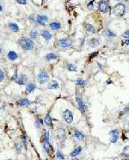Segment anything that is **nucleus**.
Here are the masks:
<instances>
[{
  "instance_id": "nucleus-1",
  "label": "nucleus",
  "mask_w": 129,
  "mask_h": 160,
  "mask_svg": "<svg viewBox=\"0 0 129 160\" xmlns=\"http://www.w3.org/2000/svg\"><path fill=\"white\" fill-rule=\"evenodd\" d=\"M18 44L20 47L25 51H31L34 49V42L32 39L28 38V37H22L18 41Z\"/></svg>"
},
{
  "instance_id": "nucleus-2",
  "label": "nucleus",
  "mask_w": 129,
  "mask_h": 160,
  "mask_svg": "<svg viewBox=\"0 0 129 160\" xmlns=\"http://www.w3.org/2000/svg\"><path fill=\"white\" fill-rule=\"evenodd\" d=\"M113 12L117 17H123L126 12V6L122 3H118L113 8Z\"/></svg>"
},
{
  "instance_id": "nucleus-3",
  "label": "nucleus",
  "mask_w": 129,
  "mask_h": 160,
  "mask_svg": "<svg viewBox=\"0 0 129 160\" xmlns=\"http://www.w3.org/2000/svg\"><path fill=\"white\" fill-rule=\"evenodd\" d=\"M49 77H49L48 72L43 70V71H41V72L38 73V75H37V77H36V79H37V82H38L39 83L44 84V83L49 82Z\"/></svg>"
},
{
  "instance_id": "nucleus-4",
  "label": "nucleus",
  "mask_w": 129,
  "mask_h": 160,
  "mask_svg": "<svg viewBox=\"0 0 129 160\" xmlns=\"http://www.w3.org/2000/svg\"><path fill=\"white\" fill-rule=\"evenodd\" d=\"M98 10L101 11L102 13H108L110 11V7L108 5V3L106 0H101L99 1L98 4Z\"/></svg>"
},
{
  "instance_id": "nucleus-5",
  "label": "nucleus",
  "mask_w": 129,
  "mask_h": 160,
  "mask_svg": "<svg viewBox=\"0 0 129 160\" xmlns=\"http://www.w3.org/2000/svg\"><path fill=\"white\" fill-rule=\"evenodd\" d=\"M63 119L64 120V121L67 124H71L73 122V114L71 110L69 109H65L63 111Z\"/></svg>"
},
{
  "instance_id": "nucleus-6",
  "label": "nucleus",
  "mask_w": 129,
  "mask_h": 160,
  "mask_svg": "<svg viewBox=\"0 0 129 160\" xmlns=\"http://www.w3.org/2000/svg\"><path fill=\"white\" fill-rule=\"evenodd\" d=\"M59 47H62V48H67V47H71L72 46V41L71 39L68 38H62L59 39L58 41Z\"/></svg>"
},
{
  "instance_id": "nucleus-7",
  "label": "nucleus",
  "mask_w": 129,
  "mask_h": 160,
  "mask_svg": "<svg viewBox=\"0 0 129 160\" xmlns=\"http://www.w3.org/2000/svg\"><path fill=\"white\" fill-rule=\"evenodd\" d=\"M49 18L46 15H37L36 18H35V22H36L38 25L41 26H46L47 22H48Z\"/></svg>"
},
{
  "instance_id": "nucleus-8",
  "label": "nucleus",
  "mask_w": 129,
  "mask_h": 160,
  "mask_svg": "<svg viewBox=\"0 0 129 160\" xmlns=\"http://www.w3.org/2000/svg\"><path fill=\"white\" fill-rule=\"evenodd\" d=\"M76 102H77V107H78V109L80 110L81 113H85L86 111V105L84 103V100L81 96H77L76 97Z\"/></svg>"
},
{
  "instance_id": "nucleus-9",
  "label": "nucleus",
  "mask_w": 129,
  "mask_h": 160,
  "mask_svg": "<svg viewBox=\"0 0 129 160\" xmlns=\"http://www.w3.org/2000/svg\"><path fill=\"white\" fill-rule=\"evenodd\" d=\"M27 79H28V77H27V76H26L25 74H23V73H22L21 75H19L18 77H17V78L16 79L15 83H16L18 85H26L27 84Z\"/></svg>"
},
{
  "instance_id": "nucleus-10",
  "label": "nucleus",
  "mask_w": 129,
  "mask_h": 160,
  "mask_svg": "<svg viewBox=\"0 0 129 160\" xmlns=\"http://www.w3.org/2000/svg\"><path fill=\"white\" fill-rule=\"evenodd\" d=\"M110 135V142L111 143H116L119 139V131L117 129H113L109 132Z\"/></svg>"
},
{
  "instance_id": "nucleus-11",
  "label": "nucleus",
  "mask_w": 129,
  "mask_h": 160,
  "mask_svg": "<svg viewBox=\"0 0 129 160\" xmlns=\"http://www.w3.org/2000/svg\"><path fill=\"white\" fill-rule=\"evenodd\" d=\"M16 106L18 108H21V107H28L31 104V102L28 98H21L17 101L16 103Z\"/></svg>"
},
{
  "instance_id": "nucleus-12",
  "label": "nucleus",
  "mask_w": 129,
  "mask_h": 160,
  "mask_svg": "<svg viewBox=\"0 0 129 160\" xmlns=\"http://www.w3.org/2000/svg\"><path fill=\"white\" fill-rule=\"evenodd\" d=\"M41 37H42V38L44 39L46 41H47V42L50 41L52 40V38H53V34H52V33L49 32V31L47 30V29L41 30Z\"/></svg>"
},
{
  "instance_id": "nucleus-13",
  "label": "nucleus",
  "mask_w": 129,
  "mask_h": 160,
  "mask_svg": "<svg viewBox=\"0 0 129 160\" xmlns=\"http://www.w3.org/2000/svg\"><path fill=\"white\" fill-rule=\"evenodd\" d=\"M35 90H36V85H35L34 83H28L26 84L25 94L29 95L31 94V93H33Z\"/></svg>"
},
{
  "instance_id": "nucleus-14",
  "label": "nucleus",
  "mask_w": 129,
  "mask_h": 160,
  "mask_svg": "<svg viewBox=\"0 0 129 160\" xmlns=\"http://www.w3.org/2000/svg\"><path fill=\"white\" fill-rule=\"evenodd\" d=\"M47 88L48 90H58L59 88V84L57 80H50L47 83Z\"/></svg>"
},
{
  "instance_id": "nucleus-15",
  "label": "nucleus",
  "mask_w": 129,
  "mask_h": 160,
  "mask_svg": "<svg viewBox=\"0 0 129 160\" xmlns=\"http://www.w3.org/2000/svg\"><path fill=\"white\" fill-rule=\"evenodd\" d=\"M59 57V55L57 53H48L46 54L45 60L46 61H52V60H57Z\"/></svg>"
},
{
  "instance_id": "nucleus-16",
  "label": "nucleus",
  "mask_w": 129,
  "mask_h": 160,
  "mask_svg": "<svg viewBox=\"0 0 129 160\" xmlns=\"http://www.w3.org/2000/svg\"><path fill=\"white\" fill-rule=\"evenodd\" d=\"M7 58L11 61H15V60H16L18 59V54L15 51H10L7 53Z\"/></svg>"
},
{
  "instance_id": "nucleus-17",
  "label": "nucleus",
  "mask_w": 129,
  "mask_h": 160,
  "mask_svg": "<svg viewBox=\"0 0 129 160\" xmlns=\"http://www.w3.org/2000/svg\"><path fill=\"white\" fill-rule=\"evenodd\" d=\"M43 149L47 152V154L50 153L51 152H54V147L50 145V142H42Z\"/></svg>"
},
{
  "instance_id": "nucleus-18",
  "label": "nucleus",
  "mask_w": 129,
  "mask_h": 160,
  "mask_svg": "<svg viewBox=\"0 0 129 160\" xmlns=\"http://www.w3.org/2000/svg\"><path fill=\"white\" fill-rule=\"evenodd\" d=\"M43 121H44V124H46L47 127H51V128L54 127V125H53V120H52V117L50 116L49 114H47V115H46Z\"/></svg>"
},
{
  "instance_id": "nucleus-19",
  "label": "nucleus",
  "mask_w": 129,
  "mask_h": 160,
  "mask_svg": "<svg viewBox=\"0 0 129 160\" xmlns=\"http://www.w3.org/2000/svg\"><path fill=\"white\" fill-rule=\"evenodd\" d=\"M49 28L54 31H58L61 28V23L59 22H53L49 24Z\"/></svg>"
},
{
  "instance_id": "nucleus-20",
  "label": "nucleus",
  "mask_w": 129,
  "mask_h": 160,
  "mask_svg": "<svg viewBox=\"0 0 129 160\" xmlns=\"http://www.w3.org/2000/svg\"><path fill=\"white\" fill-rule=\"evenodd\" d=\"M56 133H57V137L60 140H64L65 138V131L63 128H59L56 130Z\"/></svg>"
},
{
  "instance_id": "nucleus-21",
  "label": "nucleus",
  "mask_w": 129,
  "mask_h": 160,
  "mask_svg": "<svg viewBox=\"0 0 129 160\" xmlns=\"http://www.w3.org/2000/svg\"><path fill=\"white\" fill-rule=\"evenodd\" d=\"M8 28L9 29L11 30V31H12V32H18L19 31V26L17 25L16 22H10V23L8 24Z\"/></svg>"
},
{
  "instance_id": "nucleus-22",
  "label": "nucleus",
  "mask_w": 129,
  "mask_h": 160,
  "mask_svg": "<svg viewBox=\"0 0 129 160\" xmlns=\"http://www.w3.org/2000/svg\"><path fill=\"white\" fill-rule=\"evenodd\" d=\"M29 37H30V39H32V40L33 39H34V40H36V39L39 37L38 30H37L36 28H32L29 32Z\"/></svg>"
},
{
  "instance_id": "nucleus-23",
  "label": "nucleus",
  "mask_w": 129,
  "mask_h": 160,
  "mask_svg": "<svg viewBox=\"0 0 129 160\" xmlns=\"http://www.w3.org/2000/svg\"><path fill=\"white\" fill-rule=\"evenodd\" d=\"M42 142H50V132L47 129L43 131Z\"/></svg>"
},
{
  "instance_id": "nucleus-24",
  "label": "nucleus",
  "mask_w": 129,
  "mask_h": 160,
  "mask_svg": "<svg viewBox=\"0 0 129 160\" xmlns=\"http://www.w3.org/2000/svg\"><path fill=\"white\" fill-rule=\"evenodd\" d=\"M43 124H44V121L41 118H36L34 121V127L36 129H41V127L43 126Z\"/></svg>"
},
{
  "instance_id": "nucleus-25",
  "label": "nucleus",
  "mask_w": 129,
  "mask_h": 160,
  "mask_svg": "<svg viewBox=\"0 0 129 160\" xmlns=\"http://www.w3.org/2000/svg\"><path fill=\"white\" fill-rule=\"evenodd\" d=\"M82 150H83L82 146H80V145L79 146H77V148H75V149L71 152V158H73V157H77V155H79V154L82 152Z\"/></svg>"
},
{
  "instance_id": "nucleus-26",
  "label": "nucleus",
  "mask_w": 129,
  "mask_h": 160,
  "mask_svg": "<svg viewBox=\"0 0 129 160\" xmlns=\"http://www.w3.org/2000/svg\"><path fill=\"white\" fill-rule=\"evenodd\" d=\"M74 137H75L77 139H78V140H83V139H84V134L81 131L75 130V132H74Z\"/></svg>"
},
{
  "instance_id": "nucleus-27",
  "label": "nucleus",
  "mask_w": 129,
  "mask_h": 160,
  "mask_svg": "<svg viewBox=\"0 0 129 160\" xmlns=\"http://www.w3.org/2000/svg\"><path fill=\"white\" fill-rule=\"evenodd\" d=\"M23 144H22V142H20V141H16L15 143V148L16 150L17 153H21L22 151V148H23Z\"/></svg>"
},
{
  "instance_id": "nucleus-28",
  "label": "nucleus",
  "mask_w": 129,
  "mask_h": 160,
  "mask_svg": "<svg viewBox=\"0 0 129 160\" xmlns=\"http://www.w3.org/2000/svg\"><path fill=\"white\" fill-rule=\"evenodd\" d=\"M99 44H100V40H99L98 38H92L90 41H89V45H90L91 47H97V46H98Z\"/></svg>"
},
{
  "instance_id": "nucleus-29",
  "label": "nucleus",
  "mask_w": 129,
  "mask_h": 160,
  "mask_svg": "<svg viewBox=\"0 0 129 160\" xmlns=\"http://www.w3.org/2000/svg\"><path fill=\"white\" fill-rule=\"evenodd\" d=\"M85 29L87 32H90V33H96V28L95 27L90 23H86L85 24Z\"/></svg>"
},
{
  "instance_id": "nucleus-30",
  "label": "nucleus",
  "mask_w": 129,
  "mask_h": 160,
  "mask_svg": "<svg viewBox=\"0 0 129 160\" xmlns=\"http://www.w3.org/2000/svg\"><path fill=\"white\" fill-rule=\"evenodd\" d=\"M66 69L69 71V72H77V67L76 65L72 64V63H69V64L66 65Z\"/></svg>"
},
{
  "instance_id": "nucleus-31",
  "label": "nucleus",
  "mask_w": 129,
  "mask_h": 160,
  "mask_svg": "<svg viewBox=\"0 0 129 160\" xmlns=\"http://www.w3.org/2000/svg\"><path fill=\"white\" fill-rule=\"evenodd\" d=\"M121 155L126 157V158H129V145H126V146L123 148Z\"/></svg>"
},
{
  "instance_id": "nucleus-32",
  "label": "nucleus",
  "mask_w": 129,
  "mask_h": 160,
  "mask_svg": "<svg viewBox=\"0 0 129 160\" xmlns=\"http://www.w3.org/2000/svg\"><path fill=\"white\" fill-rule=\"evenodd\" d=\"M55 157H56V159L57 160H64V154L60 152L59 150H57V152H56V154H55Z\"/></svg>"
},
{
  "instance_id": "nucleus-33",
  "label": "nucleus",
  "mask_w": 129,
  "mask_h": 160,
  "mask_svg": "<svg viewBox=\"0 0 129 160\" xmlns=\"http://www.w3.org/2000/svg\"><path fill=\"white\" fill-rule=\"evenodd\" d=\"M86 84V82L83 78H77L76 80V85L77 86H84Z\"/></svg>"
},
{
  "instance_id": "nucleus-34",
  "label": "nucleus",
  "mask_w": 129,
  "mask_h": 160,
  "mask_svg": "<svg viewBox=\"0 0 129 160\" xmlns=\"http://www.w3.org/2000/svg\"><path fill=\"white\" fill-rule=\"evenodd\" d=\"M22 144H23V145L25 146V148L28 147V145H27V142H28V139H27V135L25 134V133H23V134L22 135Z\"/></svg>"
},
{
  "instance_id": "nucleus-35",
  "label": "nucleus",
  "mask_w": 129,
  "mask_h": 160,
  "mask_svg": "<svg viewBox=\"0 0 129 160\" xmlns=\"http://www.w3.org/2000/svg\"><path fill=\"white\" fill-rule=\"evenodd\" d=\"M105 34L108 37H115V34L113 33L110 29H106L105 30Z\"/></svg>"
},
{
  "instance_id": "nucleus-36",
  "label": "nucleus",
  "mask_w": 129,
  "mask_h": 160,
  "mask_svg": "<svg viewBox=\"0 0 129 160\" xmlns=\"http://www.w3.org/2000/svg\"><path fill=\"white\" fill-rule=\"evenodd\" d=\"M94 1L95 0H91V1H90V2L88 3V4H87V8H88V10H90V11H92L93 8H94Z\"/></svg>"
},
{
  "instance_id": "nucleus-37",
  "label": "nucleus",
  "mask_w": 129,
  "mask_h": 160,
  "mask_svg": "<svg viewBox=\"0 0 129 160\" xmlns=\"http://www.w3.org/2000/svg\"><path fill=\"white\" fill-rule=\"evenodd\" d=\"M4 80V73L3 70L0 68V82H3Z\"/></svg>"
},
{
  "instance_id": "nucleus-38",
  "label": "nucleus",
  "mask_w": 129,
  "mask_h": 160,
  "mask_svg": "<svg viewBox=\"0 0 129 160\" xmlns=\"http://www.w3.org/2000/svg\"><path fill=\"white\" fill-rule=\"evenodd\" d=\"M17 77H18V73H17V71L16 70L14 74H13V76L11 77V80H12V81H16V79L17 78Z\"/></svg>"
},
{
  "instance_id": "nucleus-39",
  "label": "nucleus",
  "mask_w": 129,
  "mask_h": 160,
  "mask_svg": "<svg viewBox=\"0 0 129 160\" xmlns=\"http://www.w3.org/2000/svg\"><path fill=\"white\" fill-rule=\"evenodd\" d=\"M17 4H22V5H25L27 4V0H16Z\"/></svg>"
},
{
  "instance_id": "nucleus-40",
  "label": "nucleus",
  "mask_w": 129,
  "mask_h": 160,
  "mask_svg": "<svg viewBox=\"0 0 129 160\" xmlns=\"http://www.w3.org/2000/svg\"><path fill=\"white\" fill-rule=\"evenodd\" d=\"M122 36L124 37L125 39H127V40H129V30H127L126 32L124 33V34H122Z\"/></svg>"
},
{
  "instance_id": "nucleus-41",
  "label": "nucleus",
  "mask_w": 129,
  "mask_h": 160,
  "mask_svg": "<svg viewBox=\"0 0 129 160\" xmlns=\"http://www.w3.org/2000/svg\"><path fill=\"white\" fill-rule=\"evenodd\" d=\"M97 54H98V52H94V53H92V54H91L90 56H89V60H91L93 59V58L96 57V56H97Z\"/></svg>"
},
{
  "instance_id": "nucleus-42",
  "label": "nucleus",
  "mask_w": 129,
  "mask_h": 160,
  "mask_svg": "<svg viewBox=\"0 0 129 160\" xmlns=\"http://www.w3.org/2000/svg\"><path fill=\"white\" fill-rule=\"evenodd\" d=\"M129 110V105L128 106H127L126 107V109H124V110H123V112H127V111H128Z\"/></svg>"
},
{
  "instance_id": "nucleus-43",
  "label": "nucleus",
  "mask_w": 129,
  "mask_h": 160,
  "mask_svg": "<svg viewBox=\"0 0 129 160\" xmlns=\"http://www.w3.org/2000/svg\"><path fill=\"white\" fill-rule=\"evenodd\" d=\"M97 65H98V66H99V68H100V69H102V66H103L102 65V64H100L99 62H97Z\"/></svg>"
},
{
  "instance_id": "nucleus-44",
  "label": "nucleus",
  "mask_w": 129,
  "mask_h": 160,
  "mask_svg": "<svg viewBox=\"0 0 129 160\" xmlns=\"http://www.w3.org/2000/svg\"><path fill=\"white\" fill-rule=\"evenodd\" d=\"M124 43L126 44V45H129V40H127H127L124 41Z\"/></svg>"
},
{
  "instance_id": "nucleus-45",
  "label": "nucleus",
  "mask_w": 129,
  "mask_h": 160,
  "mask_svg": "<svg viewBox=\"0 0 129 160\" xmlns=\"http://www.w3.org/2000/svg\"><path fill=\"white\" fill-rule=\"evenodd\" d=\"M71 160H79V159H78L77 157H73V158H71Z\"/></svg>"
},
{
  "instance_id": "nucleus-46",
  "label": "nucleus",
  "mask_w": 129,
  "mask_h": 160,
  "mask_svg": "<svg viewBox=\"0 0 129 160\" xmlns=\"http://www.w3.org/2000/svg\"><path fill=\"white\" fill-rule=\"evenodd\" d=\"M3 53V48L1 47V46H0V54H2Z\"/></svg>"
},
{
  "instance_id": "nucleus-47",
  "label": "nucleus",
  "mask_w": 129,
  "mask_h": 160,
  "mask_svg": "<svg viewBox=\"0 0 129 160\" xmlns=\"http://www.w3.org/2000/svg\"><path fill=\"white\" fill-rule=\"evenodd\" d=\"M1 11H3V6H2V4H0V12Z\"/></svg>"
},
{
  "instance_id": "nucleus-48",
  "label": "nucleus",
  "mask_w": 129,
  "mask_h": 160,
  "mask_svg": "<svg viewBox=\"0 0 129 160\" xmlns=\"http://www.w3.org/2000/svg\"><path fill=\"white\" fill-rule=\"evenodd\" d=\"M123 160H127V159H123Z\"/></svg>"
}]
</instances>
